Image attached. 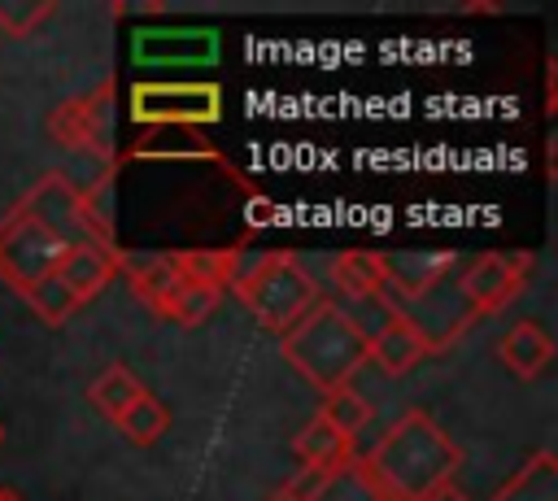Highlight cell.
Here are the masks:
<instances>
[{
  "label": "cell",
  "mask_w": 558,
  "mask_h": 501,
  "mask_svg": "<svg viewBox=\"0 0 558 501\" xmlns=\"http://www.w3.org/2000/svg\"><path fill=\"white\" fill-rule=\"evenodd\" d=\"M74 244L113 248L109 213L96 205V187L78 192L65 174H44L0 222V279L26 296Z\"/></svg>",
  "instance_id": "1"
},
{
  "label": "cell",
  "mask_w": 558,
  "mask_h": 501,
  "mask_svg": "<svg viewBox=\"0 0 558 501\" xmlns=\"http://www.w3.org/2000/svg\"><path fill=\"white\" fill-rule=\"evenodd\" d=\"M362 457H366V466L379 479L388 501H423L432 488L453 479L462 449L440 431V423L432 414L410 410Z\"/></svg>",
  "instance_id": "2"
},
{
  "label": "cell",
  "mask_w": 558,
  "mask_h": 501,
  "mask_svg": "<svg viewBox=\"0 0 558 501\" xmlns=\"http://www.w3.org/2000/svg\"><path fill=\"white\" fill-rule=\"evenodd\" d=\"M279 349L288 366L323 396L336 388H349V379L371 362V335L336 301H318L301 322H292Z\"/></svg>",
  "instance_id": "3"
},
{
  "label": "cell",
  "mask_w": 558,
  "mask_h": 501,
  "mask_svg": "<svg viewBox=\"0 0 558 501\" xmlns=\"http://www.w3.org/2000/svg\"><path fill=\"white\" fill-rule=\"evenodd\" d=\"M235 296L240 305L275 335H283L292 322H301L323 296H318V283L310 279V270L301 266L296 253L288 248H275V253H262L248 270L235 274Z\"/></svg>",
  "instance_id": "4"
},
{
  "label": "cell",
  "mask_w": 558,
  "mask_h": 501,
  "mask_svg": "<svg viewBox=\"0 0 558 501\" xmlns=\"http://www.w3.org/2000/svg\"><path fill=\"white\" fill-rule=\"evenodd\" d=\"M122 270V253L105 248V244H74L31 292L26 305L35 309V318L44 327H61L70 314H78L87 301H96L109 279Z\"/></svg>",
  "instance_id": "5"
},
{
  "label": "cell",
  "mask_w": 558,
  "mask_h": 501,
  "mask_svg": "<svg viewBox=\"0 0 558 501\" xmlns=\"http://www.w3.org/2000/svg\"><path fill=\"white\" fill-rule=\"evenodd\" d=\"M131 118L144 126H196L222 118V91L214 83H140L131 91Z\"/></svg>",
  "instance_id": "6"
},
{
  "label": "cell",
  "mask_w": 558,
  "mask_h": 501,
  "mask_svg": "<svg viewBox=\"0 0 558 501\" xmlns=\"http://www.w3.org/2000/svg\"><path fill=\"white\" fill-rule=\"evenodd\" d=\"M48 135L57 148L70 152H109L113 139V78L96 83L83 96L61 100L48 113Z\"/></svg>",
  "instance_id": "7"
},
{
  "label": "cell",
  "mask_w": 558,
  "mask_h": 501,
  "mask_svg": "<svg viewBox=\"0 0 558 501\" xmlns=\"http://www.w3.org/2000/svg\"><path fill=\"white\" fill-rule=\"evenodd\" d=\"M536 257L532 253H480L462 266L458 274V292L471 305V314H497L506 309L532 279Z\"/></svg>",
  "instance_id": "8"
},
{
  "label": "cell",
  "mask_w": 558,
  "mask_h": 501,
  "mask_svg": "<svg viewBox=\"0 0 558 501\" xmlns=\"http://www.w3.org/2000/svg\"><path fill=\"white\" fill-rule=\"evenodd\" d=\"M283 497L292 501H388L362 453H349L327 471H301L283 488Z\"/></svg>",
  "instance_id": "9"
},
{
  "label": "cell",
  "mask_w": 558,
  "mask_h": 501,
  "mask_svg": "<svg viewBox=\"0 0 558 501\" xmlns=\"http://www.w3.org/2000/svg\"><path fill=\"white\" fill-rule=\"evenodd\" d=\"M449 274H453V253H388L384 257V279L405 305L423 301Z\"/></svg>",
  "instance_id": "10"
},
{
  "label": "cell",
  "mask_w": 558,
  "mask_h": 501,
  "mask_svg": "<svg viewBox=\"0 0 558 501\" xmlns=\"http://www.w3.org/2000/svg\"><path fill=\"white\" fill-rule=\"evenodd\" d=\"M497 353H501V362H506V370H510L514 379L532 383V379L549 366V357H554V335H549L536 318H519V322H510L506 335L497 340Z\"/></svg>",
  "instance_id": "11"
},
{
  "label": "cell",
  "mask_w": 558,
  "mask_h": 501,
  "mask_svg": "<svg viewBox=\"0 0 558 501\" xmlns=\"http://www.w3.org/2000/svg\"><path fill=\"white\" fill-rule=\"evenodd\" d=\"M427 353H432L427 340L414 331V322H410L401 309H392V314L384 318V327L371 335V357H375V366H379L384 375H405V370H414Z\"/></svg>",
  "instance_id": "12"
},
{
  "label": "cell",
  "mask_w": 558,
  "mask_h": 501,
  "mask_svg": "<svg viewBox=\"0 0 558 501\" xmlns=\"http://www.w3.org/2000/svg\"><path fill=\"white\" fill-rule=\"evenodd\" d=\"M126 274H131V296H135L140 305H148L157 318H170V309H174L179 292L187 288V283H183V274L174 270L170 253L135 261V266H126Z\"/></svg>",
  "instance_id": "13"
},
{
  "label": "cell",
  "mask_w": 558,
  "mask_h": 501,
  "mask_svg": "<svg viewBox=\"0 0 558 501\" xmlns=\"http://www.w3.org/2000/svg\"><path fill=\"white\" fill-rule=\"evenodd\" d=\"M331 283H336V292L349 296V301H375V296L388 292L384 257H379V253H366V248L336 253V257H331Z\"/></svg>",
  "instance_id": "14"
},
{
  "label": "cell",
  "mask_w": 558,
  "mask_h": 501,
  "mask_svg": "<svg viewBox=\"0 0 558 501\" xmlns=\"http://www.w3.org/2000/svg\"><path fill=\"white\" fill-rule=\"evenodd\" d=\"M170 261L183 274V283H196L209 292L231 288L240 274V248H183V253H170Z\"/></svg>",
  "instance_id": "15"
},
{
  "label": "cell",
  "mask_w": 558,
  "mask_h": 501,
  "mask_svg": "<svg viewBox=\"0 0 558 501\" xmlns=\"http://www.w3.org/2000/svg\"><path fill=\"white\" fill-rule=\"evenodd\" d=\"M493 501H558V457L554 453H532L501 488Z\"/></svg>",
  "instance_id": "16"
},
{
  "label": "cell",
  "mask_w": 558,
  "mask_h": 501,
  "mask_svg": "<svg viewBox=\"0 0 558 501\" xmlns=\"http://www.w3.org/2000/svg\"><path fill=\"white\" fill-rule=\"evenodd\" d=\"M292 453H296L301 471H327V466H336L340 457H349L353 444H349L344 436H336V431L314 414V418L292 436Z\"/></svg>",
  "instance_id": "17"
},
{
  "label": "cell",
  "mask_w": 558,
  "mask_h": 501,
  "mask_svg": "<svg viewBox=\"0 0 558 501\" xmlns=\"http://www.w3.org/2000/svg\"><path fill=\"white\" fill-rule=\"evenodd\" d=\"M113 427L131 440V444H140V449H148V444H157L161 436H166V427H170V410H166V401L161 396H153L148 388L113 418Z\"/></svg>",
  "instance_id": "18"
},
{
  "label": "cell",
  "mask_w": 558,
  "mask_h": 501,
  "mask_svg": "<svg viewBox=\"0 0 558 501\" xmlns=\"http://www.w3.org/2000/svg\"><path fill=\"white\" fill-rule=\"evenodd\" d=\"M140 392H144V383H140V379H135V375H131L122 362L105 366V370H100V375L87 383V401H92V405H96L105 418H118V414H122V410H126V405H131Z\"/></svg>",
  "instance_id": "19"
},
{
  "label": "cell",
  "mask_w": 558,
  "mask_h": 501,
  "mask_svg": "<svg viewBox=\"0 0 558 501\" xmlns=\"http://www.w3.org/2000/svg\"><path fill=\"white\" fill-rule=\"evenodd\" d=\"M318 418H323L336 436H344V440L353 444V440H357V431L371 423V405H366L353 388H336V392H327V396H323Z\"/></svg>",
  "instance_id": "20"
},
{
  "label": "cell",
  "mask_w": 558,
  "mask_h": 501,
  "mask_svg": "<svg viewBox=\"0 0 558 501\" xmlns=\"http://www.w3.org/2000/svg\"><path fill=\"white\" fill-rule=\"evenodd\" d=\"M52 13H57L52 0H0V35L26 39V35H35Z\"/></svg>",
  "instance_id": "21"
},
{
  "label": "cell",
  "mask_w": 558,
  "mask_h": 501,
  "mask_svg": "<svg viewBox=\"0 0 558 501\" xmlns=\"http://www.w3.org/2000/svg\"><path fill=\"white\" fill-rule=\"evenodd\" d=\"M218 301H222V292H209V288H196V283H187L183 292H179V301H174V309H170V318L166 322H179V327H201L214 309H218Z\"/></svg>",
  "instance_id": "22"
},
{
  "label": "cell",
  "mask_w": 558,
  "mask_h": 501,
  "mask_svg": "<svg viewBox=\"0 0 558 501\" xmlns=\"http://www.w3.org/2000/svg\"><path fill=\"white\" fill-rule=\"evenodd\" d=\"M423 501H471V497H466V492H462V488H458V484L449 479V484H440V488H432V492H427Z\"/></svg>",
  "instance_id": "23"
},
{
  "label": "cell",
  "mask_w": 558,
  "mask_h": 501,
  "mask_svg": "<svg viewBox=\"0 0 558 501\" xmlns=\"http://www.w3.org/2000/svg\"><path fill=\"white\" fill-rule=\"evenodd\" d=\"M0 501H22V497H17L13 488H0Z\"/></svg>",
  "instance_id": "24"
},
{
  "label": "cell",
  "mask_w": 558,
  "mask_h": 501,
  "mask_svg": "<svg viewBox=\"0 0 558 501\" xmlns=\"http://www.w3.org/2000/svg\"><path fill=\"white\" fill-rule=\"evenodd\" d=\"M270 501H292V497H283V492H279V497H270Z\"/></svg>",
  "instance_id": "25"
},
{
  "label": "cell",
  "mask_w": 558,
  "mask_h": 501,
  "mask_svg": "<svg viewBox=\"0 0 558 501\" xmlns=\"http://www.w3.org/2000/svg\"><path fill=\"white\" fill-rule=\"evenodd\" d=\"M0 444H4V423H0Z\"/></svg>",
  "instance_id": "26"
}]
</instances>
